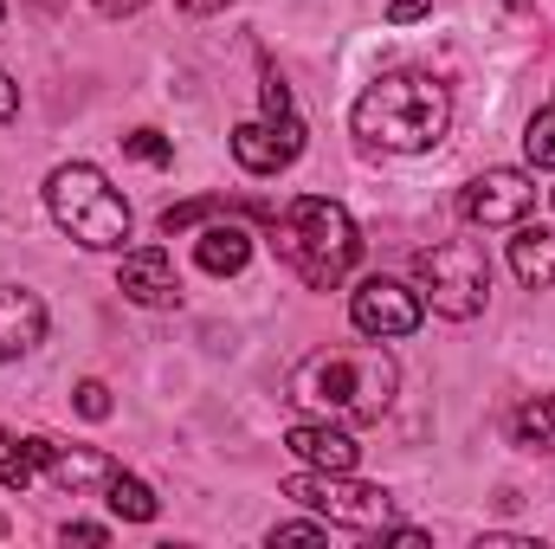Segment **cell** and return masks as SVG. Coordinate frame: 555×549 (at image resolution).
I'll list each match as a JSON object with an SVG mask.
<instances>
[{"label": "cell", "mask_w": 555, "mask_h": 549, "mask_svg": "<svg viewBox=\"0 0 555 549\" xmlns=\"http://www.w3.org/2000/svg\"><path fill=\"white\" fill-rule=\"evenodd\" d=\"M117 291H124L130 304H149V310H168V304H181L175 259H168L162 246H137V253H124V266H117Z\"/></svg>", "instance_id": "cell-10"}, {"label": "cell", "mask_w": 555, "mask_h": 549, "mask_svg": "<svg viewBox=\"0 0 555 549\" xmlns=\"http://www.w3.org/2000/svg\"><path fill=\"white\" fill-rule=\"evenodd\" d=\"M284 446H291L304 465H317V472H356V459H362V446H356L349 426H336V420H297V426L284 433Z\"/></svg>", "instance_id": "cell-11"}, {"label": "cell", "mask_w": 555, "mask_h": 549, "mask_svg": "<svg viewBox=\"0 0 555 549\" xmlns=\"http://www.w3.org/2000/svg\"><path fill=\"white\" fill-rule=\"evenodd\" d=\"M65 544H111L104 524H65Z\"/></svg>", "instance_id": "cell-24"}, {"label": "cell", "mask_w": 555, "mask_h": 549, "mask_svg": "<svg viewBox=\"0 0 555 549\" xmlns=\"http://www.w3.org/2000/svg\"><path fill=\"white\" fill-rule=\"evenodd\" d=\"M175 7H181V13H220L227 0H175Z\"/></svg>", "instance_id": "cell-29"}, {"label": "cell", "mask_w": 555, "mask_h": 549, "mask_svg": "<svg viewBox=\"0 0 555 549\" xmlns=\"http://www.w3.org/2000/svg\"><path fill=\"white\" fill-rule=\"evenodd\" d=\"M511 272L524 278L530 291H550L555 284V227H530V220L511 227Z\"/></svg>", "instance_id": "cell-15"}, {"label": "cell", "mask_w": 555, "mask_h": 549, "mask_svg": "<svg viewBox=\"0 0 555 549\" xmlns=\"http://www.w3.org/2000/svg\"><path fill=\"white\" fill-rule=\"evenodd\" d=\"M46 214L59 233H72L91 253H124L130 240V201L111 188L98 162H65L46 175Z\"/></svg>", "instance_id": "cell-4"}, {"label": "cell", "mask_w": 555, "mask_h": 549, "mask_svg": "<svg viewBox=\"0 0 555 549\" xmlns=\"http://www.w3.org/2000/svg\"><path fill=\"white\" fill-rule=\"evenodd\" d=\"M78 413L85 420H111V388L104 382H78Z\"/></svg>", "instance_id": "cell-23"}, {"label": "cell", "mask_w": 555, "mask_h": 549, "mask_svg": "<svg viewBox=\"0 0 555 549\" xmlns=\"http://www.w3.org/2000/svg\"><path fill=\"white\" fill-rule=\"evenodd\" d=\"M550 201H555V188H550Z\"/></svg>", "instance_id": "cell-30"}, {"label": "cell", "mask_w": 555, "mask_h": 549, "mask_svg": "<svg viewBox=\"0 0 555 549\" xmlns=\"http://www.w3.org/2000/svg\"><path fill=\"white\" fill-rule=\"evenodd\" d=\"M478 549H537L530 537H478Z\"/></svg>", "instance_id": "cell-28"}, {"label": "cell", "mask_w": 555, "mask_h": 549, "mask_svg": "<svg viewBox=\"0 0 555 549\" xmlns=\"http://www.w3.org/2000/svg\"><path fill=\"white\" fill-rule=\"evenodd\" d=\"M124 149H130L137 162H155V168H162V162H175V142L162 137V130H130V137H124Z\"/></svg>", "instance_id": "cell-21"}, {"label": "cell", "mask_w": 555, "mask_h": 549, "mask_svg": "<svg viewBox=\"0 0 555 549\" xmlns=\"http://www.w3.org/2000/svg\"><path fill=\"white\" fill-rule=\"evenodd\" d=\"M401 369L382 343H349V349H310L291 369V401L310 420H336V426H375L395 408Z\"/></svg>", "instance_id": "cell-1"}, {"label": "cell", "mask_w": 555, "mask_h": 549, "mask_svg": "<svg viewBox=\"0 0 555 549\" xmlns=\"http://www.w3.org/2000/svg\"><path fill=\"white\" fill-rule=\"evenodd\" d=\"M524 155H530V168H555V98L530 117V130H524Z\"/></svg>", "instance_id": "cell-19"}, {"label": "cell", "mask_w": 555, "mask_h": 549, "mask_svg": "<svg viewBox=\"0 0 555 549\" xmlns=\"http://www.w3.org/2000/svg\"><path fill=\"white\" fill-rule=\"evenodd\" d=\"M446 124H452V98H446V85L426 78V72H388V78H375V85L356 98V111H349V130H356V137L382 142V149H395V155H426V149H439Z\"/></svg>", "instance_id": "cell-2"}, {"label": "cell", "mask_w": 555, "mask_h": 549, "mask_svg": "<svg viewBox=\"0 0 555 549\" xmlns=\"http://www.w3.org/2000/svg\"><path fill=\"white\" fill-rule=\"evenodd\" d=\"M104 505H111L124 524H155V511H162V505H155V491H149L142 478H130L124 465L111 472V485H104Z\"/></svg>", "instance_id": "cell-17"}, {"label": "cell", "mask_w": 555, "mask_h": 549, "mask_svg": "<svg viewBox=\"0 0 555 549\" xmlns=\"http://www.w3.org/2000/svg\"><path fill=\"white\" fill-rule=\"evenodd\" d=\"M414 291L420 304H433V317L446 323H472L491 297V259L478 240H439L414 253Z\"/></svg>", "instance_id": "cell-6"}, {"label": "cell", "mask_w": 555, "mask_h": 549, "mask_svg": "<svg viewBox=\"0 0 555 549\" xmlns=\"http://www.w3.org/2000/svg\"><path fill=\"white\" fill-rule=\"evenodd\" d=\"M259 98H266V124H278L284 137H304V124H297V111H291V85L278 78L272 65H266V78H259Z\"/></svg>", "instance_id": "cell-18"}, {"label": "cell", "mask_w": 555, "mask_h": 549, "mask_svg": "<svg viewBox=\"0 0 555 549\" xmlns=\"http://www.w3.org/2000/svg\"><path fill=\"white\" fill-rule=\"evenodd\" d=\"M194 259H201V272H214V278H233V272H246V259H253V233L240 227V220H207L201 227V240H194Z\"/></svg>", "instance_id": "cell-14"}, {"label": "cell", "mask_w": 555, "mask_h": 549, "mask_svg": "<svg viewBox=\"0 0 555 549\" xmlns=\"http://www.w3.org/2000/svg\"><path fill=\"white\" fill-rule=\"evenodd\" d=\"M336 524H272V549L278 544H330Z\"/></svg>", "instance_id": "cell-22"}, {"label": "cell", "mask_w": 555, "mask_h": 549, "mask_svg": "<svg viewBox=\"0 0 555 549\" xmlns=\"http://www.w3.org/2000/svg\"><path fill=\"white\" fill-rule=\"evenodd\" d=\"M220 207H227V201H214V194H201V201H181V207H168V214H162V233H168V240H175V233H194V227H207Z\"/></svg>", "instance_id": "cell-20"}, {"label": "cell", "mask_w": 555, "mask_h": 549, "mask_svg": "<svg viewBox=\"0 0 555 549\" xmlns=\"http://www.w3.org/2000/svg\"><path fill=\"white\" fill-rule=\"evenodd\" d=\"M13 111H20V85H13V78H7V65H0V124H7Z\"/></svg>", "instance_id": "cell-26"}, {"label": "cell", "mask_w": 555, "mask_h": 549, "mask_svg": "<svg viewBox=\"0 0 555 549\" xmlns=\"http://www.w3.org/2000/svg\"><path fill=\"white\" fill-rule=\"evenodd\" d=\"M46 343V304L26 284H0V362L26 356Z\"/></svg>", "instance_id": "cell-12"}, {"label": "cell", "mask_w": 555, "mask_h": 549, "mask_svg": "<svg viewBox=\"0 0 555 549\" xmlns=\"http://www.w3.org/2000/svg\"><path fill=\"white\" fill-rule=\"evenodd\" d=\"M284 498H297L304 511H317L323 524H343V531H382V524H395V498L382 491V485H362L356 472H297V478H284Z\"/></svg>", "instance_id": "cell-7"}, {"label": "cell", "mask_w": 555, "mask_h": 549, "mask_svg": "<svg viewBox=\"0 0 555 549\" xmlns=\"http://www.w3.org/2000/svg\"><path fill=\"white\" fill-rule=\"evenodd\" d=\"M530 207H537V181L524 168H485L459 194V214L472 227H517V220H530Z\"/></svg>", "instance_id": "cell-9"}, {"label": "cell", "mask_w": 555, "mask_h": 549, "mask_svg": "<svg viewBox=\"0 0 555 549\" xmlns=\"http://www.w3.org/2000/svg\"><path fill=\"white\" fill-rule=\"evenodd\" d=\"M272 253L304 278L310 291H336L362 259V233L343 201L330 194H297L284 214H272Z\"/></svg>", "instance_id": "cell-3"}, {"label": "cell", "mask_w": 555, "mask_h": 549, "mask_svg": "<svg viewBox=\"0 0 555 549\" xmlns=\"http://www.w3.org/2000/svg\"><path fill=\"white\" fill-rule=\"evenodd\" d=\"M511 439L524 452H550L555 459V395H524L511 413Z\"/></svg>", "instance_id": "cell-16"}, {"label": "cell", "mask_w": 555, "mask_h": 549, "mask_svg": "<svg viewBox=\"0 0 555 549\" xmlns=\"http://www.w3.org/2000/svg\"><path fill=\"white\" fill-rule=\"evenodd\" d=\"M0 531H7V524H0Z\"/></svg>", "instance_id": "cell-31"}, {"label": "cell", "mask_w": 555, "mask_h": 549, "mask_svg": "<svg viewBox=\"0 0 555 549\" xmlns=\"http://www.w3.org/2000/svg\"><path fill=\"white\" fill-rule=\"evenodd\" d=\"M0 13H7V7H0Z\"/></svg>", "instance_id": "cell-32"}, {"label": "cell", "mask_w": 555, "mask_h": 549, "mask_svg": "<svg viewBox=\"0 0 555 549\" xmlns=\"http://www.w3.org/2000/svg\"><path fill=\"white\" fill-rule=\"evenodd\" d=\"M7 452H0V485L7 491H33V485H52V491H104L111 485V472H117V459L111 452H91V446H59V439H46V433H13V439H0Z\"/></svg>", "instance_id": "cell-5"}, {"label": "cell", "mask_w": 555, "mask_h": 549, "mask_svg": "<svg viewBox=\"0 0 555 549\" xmlns=\"http://www.w3.org/2000/svg\"><path fill=\"white\" fill-rule=\"evenodd\" d=\"M420 317H426V304H420L414 284H401V278L375 272L349 291V323H356L369 343H401V336H414Z\"/></svg>", "instance_id": "cell-8"}, {"label": "cell", "mask_w": 555, "mask_h": 549, "mask_svg": "<svg viewBox=\"0 0 555 549\" xmlns=\"http://www.w3.org/2000/svg\"><path fill=\"white\" fill-rule=\"evenodd\" d=\"M304 155V137H284L278 124H240L233 130V162L246 168V175H278V168H291Z\"/></svg>", "instance_id": "cell-13"}, {"label": "cell", "mask_w": 555, "mask_h": 549, "mask_svg": "<svg viewBox=\"0 0 555 549\" xmlns=\"http://www.w3.org/2000/svg\"><path fill=\"white\" fill-rule=\"evenodd\" d=\"M426 7H433V0H388V20H395V26H408V20L426 13Z\"/></svg>", "instance_id": "cell-25"}, {"label": "cell", "mask_w": 555, "mask_h": 549, "mask_svg": "<svg viewBox=\"0 0 555 549\" xmlns=\"http://www.w3.org/2000/svg\"><path fill=\"white\" fill-rule=\"evenodd\" d=\"M104 20H130V13H142V0H91Z\"/></svg>", "instance_id": "cell-27"}]
</instances>
